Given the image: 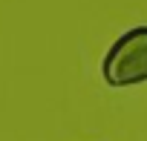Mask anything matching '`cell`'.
Returning a JSON list of instances; mask_svg holds the SVG:
<instances>
[{
	"mask_svg": "<svg viewBox=\"0 0 147 141\" xmlns=\"http://www.w3.org/2000/svg\"><path fill=\"white\" fill-rule=\"evenodd\" d=\"M101 72L110 87H133L147 81V26L127 29L107 49Z\"/></svg>",
	"mask_w": 147,
	"mask_h": 141,
	"instance_id": "1",
	"label": "cell"
}]
</instances>
